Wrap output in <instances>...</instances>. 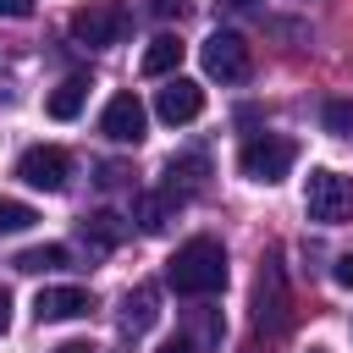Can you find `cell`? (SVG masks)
Wrapping results in <instances>:
<instances>
[{
  "mask_svg": "<svg viewBox=\"0 0 353 353\" xmlns=\"http://www.w3.org/2000/svg\"><path fill=\"white\" fill-rule=\"evenodd\" d=\"M165 281L182 298H210L226 287V248L215 237H188L171 259H165Z\"/></svg>",
  "mask_w": 353,
  "mask_h": 353,
  "instance_id": "6da1fadb",
  "label": "cell"
},
{
  "mask_svg": "<svg viewBox=\"0 0 353 353\" xmlns=\"http://www.w3.org/2000/svg\"><path fill=\"white\" fill-rule=\"evenodd\" d=\"M303 210H309V221H320V226L353 221V182H347L342 171H331V165H314L309 182H303Z\"/></svg>",
  "mask_w": 353,
  "mask_h": 353,
  "instance_id": "7a4b0ae2",
  "label": "cell"
},
{
  "mask_svg": "<svg viewBox=\"0 0 353 353\" xmlns=\"http://www.w3.org/2000/svg\"><path fill=\"white\" fill-rule=\"evenodd\" d=\"M292 160H298V143H292V138H276V132L248 138V143L237 149V171H243L248 182H259V188H276V182L292 171Z\"/></svg>",
  "mask_w": 353,
  "mask_h": 353,
  "instance_id": "3957f363",
  "label": "cell"
},
{
  "mask_svg": "<svg viewBox=\"0 0 353 353\" xmlns=\"http://www.w3.org/2000/svg\"><path fill=\"white\" fill-rule=\"evenodd\" d=\"M127 28H132V22H127V11H121L116 0H88V6L72 11V39L88 44V50H110V44H121Z\"/></svg>",
  "mask_w": 353,
  "mask_h": 353,
  "instance_id": "277c9868",
  "label": "cell"
},
{
  "mask_svg": "<svg viewBox=\"0 0 353 353\" xmlns=\"http://www.w3.org/2000/svg\"><path fill=\"white\" fill-rule=\"evenodd\" d=\"M199 61H204V72H210V77H221V83H243V77L254 72L248 39H243V33H232V28H215V33L204 39Z\"/></svg>",
  "mask_w": 353,
  "mask_h": 353,
  "instance_id": "5b68a950",
  "label": "cell"
},
{
  "mask_svg": "<svg viewBox=\"0 0 353 353\" xmlns=\"http://www.w3.org/2000/svg\"><path fill=\"white\" fill-rule=\"evenodd\" d=\"M17 176H22L28 188H39V193H61L66 176H72V154L55 149V143H33V149H22Z\"/></svg>",
  "mask_w": 353,
  "mask_h": 353,
  "instance_id": "8992f818",
  "label": "cell"
},
{
  "mask_svg": "<svg viewBox=\"0 0 353 353\" xmlns=\"http://www.w3.org/2000/svg\"><path fill=\"white\" fill-rule=\"evenodd\" d=\"M143 127H149L143 99H138V94H110V105H105V116H99V132H105L110 143H138Z\"/></svg>",
  "mask_w": 353,
  "mask_h": 353,
  "instance_id": "52a82bcc",
  "label": "cell"
},
{
  "mask_svg": "<svg viewBox=\"0 0 353 353\" xmlns=\"http://www.w3.org/2000/svg\"><path fill=\"white\" fill-rule=\"evenodd\" d=\"M199 110H204V88H199V83H188V77H171V83L154 94V116H160V121H171V127L199 121Z\"/></svg>",
  "mask_w": 353,
  "mask_h": 353,
  "instance_id": "ba28073f",
  "label": "cell"
},
{
  "mask_svg": "<svg viewBox=\"0 0 353 353\" xmlns=\"http://www.w3.org/2000/svg\"><path fill=\"white\" fill-rule=\"evenodd\" d=\"M88 309H94L88 287H44V292L33 298V314H39V325H55V320H83Z\"/></svg>",
  "mask_w": 353,
  "mask_h": 353,
  "instance_id": "9c48e42d",
  "label": "cell"
},
{
  "mask_svg": "<svg viewBox=\"0 0 353 353\" xmlns=\"http://www.w3.org/2000/svg\"><path fill=\"white\" fill-rule=\"evenodd\" d=\"M254 320L259 325H287V292H281V270L276 265H265L259 270V287H254Z\"/></svg>",
  "mask_w": 353,
  "mask_h": 353,
  "instance_id": "30bf717a",
  "label": "cell"
},
{
  "mask_svg": "<svg viewBox=\"0 0 353 353\" xmlns=\"http://www.w3.org/2000/svg\"><path fill=\"white\" fill-rule=\"evenodd\" d=\"M176 204H182V199H171L165 188H160V193H138V199H132V226H138V232H149V237H160V232L171 226Z\"/></svg>",
  "mask_w": 353,
  "mask_h": 353,
  "instance_id": "8fae6325",
  "label": "cell"
},
{
  "mask_svg": "<svg viewBox=\"0 0 353 353\" xmlns=\"http://www.w3.org/2000/svg\"><path fill=\"white\" fill-rule=\"evenodd\" d=\"M204 176H210V160H204V154H176V160L165 165V193H171V199H193V193L204 188Z\"/></svg>",
  "mask_w": 353,
  "mask_h": 353,
  "instance_id": "7c38bea8",
  "label": "cell"
},
{
  "mask_svg": "<svg viewBox=\"0 0 353 353\" xmlns=\"http://www.w3.org/2000/svg\"><path fill=\"white\" fill-rule=\"evenodd\" d=\"M154 320H160V292H154L149 281H138V287L121 298V331L138 336V331H149Z\"/></svg>",
  "mask_w": 353,
  "mask_h": 353,
  "instance_id": "4fadbf2b",
  "label": "cell"
},
{
  "mask_svg": "<svg viewBox=\"0 0 353 353\" xmlns=\"http://www.w3.org/2000/svg\"><path fill=\"white\" fill-rule=\"evenodd\" d=\"M182 55H188V44H182L176 33H154L138 66H143V77H165V72H176V66H182Z\"/></svg>",
  "mask_w": 353,
  "mask_h": 353,
  "instance_id": "5bb4252c",
  "label": "cell"
},
{
  "mask_svg": "<svg viewBox=\"0 0 353 353\" xmlns=\"http://www.w3.org/2000/svg\"><path fill=\"white\" fill-rule=\"evenodd\" d=\"M121 237H127V221H121L116 210H94V215H83V243H88L94 254H110Z\"/></svg>",
  "mask_w": 353,
  "mask_h": 353,
  "instance_id": "9a60e30c",
  "label": "cell"
},
{
  "mask_svg": "<svg viewBox=\"0 0 353 353\" xmlns=\"http://www.w3.org/2000/svg\"><path fill=\"white\" fill-rule=\"evenodd\" d=\"M83 99H88V77H66V83L44 99V110H50L55 121H72V116L83 110Z\"/></svg>",
  "mask_w": 353,
  "mask_h": 353,
  "instance_id": "2e32d148",
  "label": "cell"
},
{
  "mask_svg": "<svg viewBox=\"0 0 353 353\" xmlns=\"http://www.w3.org/2000/svg\"><path fill=\"white\" fill-rule=\"evenodd\" d=\"M72 265V248H61V243H44V248H22L17 254V270H28V276H44V270H66Z\"/></svg>",
  "mask_w": 353,
  "mask_h": 353,
  "instance_id": "e0dca14e",
  "label": "cell"
},
{
  "mask_svg": "<svg viewBox=\"0 0 353 353\" xmlns=\"http://www.w3.org/2000/svg\"><path fill=\"white\" fill-rule=\"evenodd\" d=\"M320 127L342 143H353V99H325L320 105Z\"/></svg>",
  "mask_w": 353,
  "mask_h": 353,
  "instance_id": "ac0fdd59",
  "label": "cell"
},
{
  "mask_svg": "<svg viewBox=\"0 0 353 353\" xmlns=\"http://www.w3.org/2000/svg\"><path fill=\"white\" fill-rule=\"evenodd\" d=\"M33 221H39V210H33V204H22V199H0V237L28 232Z\"/></svg>",
  "mask_w": 353,
  "mask_h": 353,
  "instance_id": "d6986e66",
  "label": "cell"
},
{
  "mask_svg": "<svg viewBox=\"0 0 353 353\" xmlns=\"http://www.w3.org/2000/svg\"><path fill=\"white\" fill-rule=\"evenodd\" d=\"M127 176H132V171H127L121 160H105V165H99V188H121Z\"/></svg>",
  "mask_w": 353,
  "mask_h": 353,
  "instance_id": "ffe728a7",
  "label": "cell"
},
{
  "mask_svg": "<svg viewBox=\"0 0 353 353\" xmlns=\"http://www.w3.org/2000/svg\"><path fill=\"white\" fill-rule=\"evenodd\" d=\"M0 17L6 22H22V17H33V0H0Z\"/></svg>",
  "mask_w": 353,
  "mask_h": 353,
  "instance_id": "44dd1931",
  "label": "cell"
},
{
  "mask_svg": "<svg viewBox=\"0 0 353 353\" xmlns=\"http://www.w3.org/2000/svg\"><path fill=\"white\" fill-rule=\"evenodd\" d=\"M331 276H336V287H353V248L336 259V270H331Z\"/></svg>",
  "mask_w": 353,
  "mask_h": 353,
  "instance_id": "7402d4cb",
  "label": "cell"
},
{
  "mask_svg": "<svg viewBox=\"0 0 353 353\" xmlns=\"http://www.w3.org/2000/svg\"><path fill=\"white\" fill-rule=\"evenodd\" d=\"M154 353H199V342H188V336H171V342H160Z\"/></svg>",
  "mask_w": 353,
  "mask_h": 353,
  "instance_id": "603a6c76",
  "label": "cell"
},
{
  "mask_svg": "<svg viewBox=\"0 0 353 353\" xmlns=\"http://www.w3.org/2000/svg\"><path fill=\"white\" fill-rule=\"evenodd\" d=\"M6 325H11V292L0 287V331H6Z\"/></svg>",
  "mask_w": 353,
  "mask_h": 353,
  "instance_id": "cb8c5ba5",
  "label": "cell"
},
{
  "mask_svg": "<svg viewBox=\"0 0 353 353\" xmlns=\"http://www.w3.org/2000/svg\"><path fill=\"white\" fill-rule=\"evenodd\" d=\"M55 353H94V347H88V342H77V336H72V342H61V347H55Z\"/></svg>",
  "mask_w": 353,
  "mask_h": 353,
  "instance_id": "d4e9b609",
  "label": "cell"
},
{
  "mask_svg": "<svg viewBox=\"0 0 353 353\" xmlns=\"http://www.w3.org/2000/svg\"><path fill=\"white\" fill-rule=\"evenodd\" d=\"M226 6H237V11H248V6H259V0H226Z\"/></svg>",
  "mask_w": 353,
  "mask_h": 353,
  "instance_id": "484cf974",
  "label": "cell"
},
{
  "mask_svg": "<svg viewBox=\"0 0 353 353\" xmlns=\"http://www.w3.org/2000/svg\"><path fill=\"white\" fill-rule=\"evenodd\" d=\"M154 6H160V11H171V6H182V0H154Z\"/></svg>",
  "mask_w": 353,
  "mask_h": 353,
  "instance_id": "4316f807",
  "label": "cell"
},
{
  "mask_svg": "<svg viewBox=\"0 0 353 353\" xmlns=\"http://www.w3.org/2000/svg\"><path fill=\"white\" fill-rule=\"evenodd\" d=\"M309 353H325V347H309Z\"/></svg>",
  "mask_w": 353,
  "mask_h": 353,
  "instance_id": "83f0119b",
  "label": "cell"
}]
</instances>
